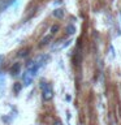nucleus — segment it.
Instances as JSON below:
<instances>
[{"label":"nucleus","mask_w":121,"mask_h":125,"mask_svg":"<svg viewBox=\"0 0 121 125\" xmlns=\"http://www.w3.org/2000/svg\"><path fill=\"white\" fill-rule=\"evenodd\" d=\"M66 31H68V34H73L74 31H76V27H74L73 25H69L68 27H66Z\"/></svg>","instance_id":"6"},{"label":"nucleus","mask_w":121,"mask_h":125,"mask_svg":"<svg viewBox=\"0 0 121 125\" xmlns=\"http://www.w3.org/2000/svg\"><path fill=\"white\" fill-rule=\"evenodd\" d=\"M57 30H59V26H52V29H51V33L55 34V33H57Z\"/></svg>","instance_id":"8"},{"label":"nucleus","mask_w":121,"mask_h":125,"mask_svg":"<svg viewBox=\"0 0 121 125\" xmlns=\"http://www.w3.org/2000/svg\"><path fill=\"white\" fill-rule=\"evenodd\" d=\"M21 87H22V85L21 83H14V86H13V90H14V93L17 94V93H20V90H21Z\"/></svg>","instance_id":"5"},{"label":"nucleus","mask_w":121,"mask_h":125,"mask_svg":"<svg viewBox=\"0 0 121 125\" xmlns=\"http://www.w3.org/2000/svg\"><path fill=\"white\" fill-rule=\"evenodd\" d=\"M20 69H21V64H20V62H16V64L10 68V74H12V76L18 74L20 73Z\"/></svg>","instance_id":"3"},{"label":"nucleus","mask_w":121,"mask_h":125,"mask_svg":"<svg viewBox=\"0 0 121 125\" xmlns=\"http://www.w3.org/2000/svg\"><path fill=\"white\" fill-rule=\"evenodd\" d=\"M33 74H31L30 73V70H29V72H26L25 74H23V85H30L31 83V81H33Z\"/></svg>","instance_id":"2"},{"label":"nucleus","mask_w":121,"mask_h":125,"mask_svg":"<svg viewBox=\"0 0 121 125\" xmlns=\"http://www.w3.org/2000/svg\"><path fill=\"white\" fill-rule=\"evenodd\" d=\"M42 89H43V99L44 100H51L53 98V90L52 87L46 83V82H42Z\"/></svg>","instance_id":"1"},{"label":"nucleus","mask_w":121,"mask_h":125,"mask_svg":"<svg viewBox=\"0 0 121 125\" xmlns=\"http://www.w3.org/2000/svg\"><path fill=\"white\" fill-rule=\"evenodd\" d=\"M53 16H55V17H62V16H64V10L56 9V10L53 12Z\"/></svg>","instance_id":"4"},{"label":"nucleus","mask_w":121,"mask_h":125,"mask_svg":"<svg viewBox=\"0 0 121 125\" xmlns=\"http://www.w3.org/2000/svg\"><path fill=\"white\" fill-rule=\"evenodd\" d=\"M50 39H51V35H48V37H46V38H43V41L40 42V46H43V44H47Z\"/></svg>","instance_id":"7"}]
</instances>
